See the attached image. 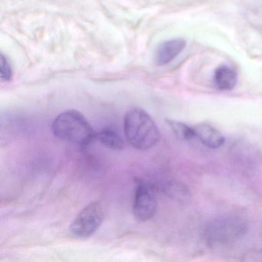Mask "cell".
<instances>
[{"instance_id": "obj_11", "label": "cell", "mask_w": 262, "mask_h": 262, "mask_svg": "<svg viewBox=\"0 0 262 262\" xmlns=\"http://www.w3.org/2000/svg\"><path fill=\"white\" fill-rule=\"evenodd\" d=\"M0 78L4 82L12 79L11 67L3 53L0 54Z\"/></svg>"}, {"instance_id": "obj_6", "label": "cell", "mask_w": 262, "mask_h": 262, "mask_svg": "<svg viewBox=\"0 0 262 262\" xmlns=\"http://www.w3.org/2000/svg\"><path fill=\"white\" fill-rule=\"evenodd\" d=\"M186 47L183 39H173L165 41L159 46L156 52L155 60L159 67L167 65L174 60Z\"/></svg>"}, {"instance_id": "obj_8", "label": "cell", "mask_w": 262, "mask_h": 262, "mask_svg": "<svg viewBox=\"0 0 262 262\" xmlns=\"http://www.w3.org/2000/svg\"><path fill=\"white\" fill-rule=\"evenodd\" d=\"M213 81L220 91H231L237 84V73L228 66H220L214 71Z\"/></svg>"}, {"instance_id": "obj_1", "label": "cell", "mask_w": 262, "mask_h": 262, "mask_svg": "<svg viewBox=\"0 0 262 262\" xmlns=\"http://www.w3.org/2000/svg\"><path fill=\"white\" fill-rule=\"evenodd\" d=\"M124 132L130 145L142 151L152 148L160 139V132L156 122L140 108H130L125 113Z\"/></svg>"}, {"instance_id": "obj_9", "label": "cell", "mask_w": 262, "mask_h": 262, "mask_svg": "<svg viewBox=\"0 0 262 262\" xmlns=\"http://www.w3.org/2000/svg\"><path fill=\"white\" fill-rule=\"evenodd\" d=\"M97 140L104 146L114 151H121L125 148L122 138L112 128H105L97 133Z\"/></svg>"}, {"instance_id": "obj_4", "label": "cell", "mask_w": 262, "mask_h": 262, "mask_svg": "<svg viewBox=\"0 0 262 262\" xmlns=\"http://www.w3.org/2000/svg\"><path fill=\"white\" fill-rule=\"evenodd\" d=\"M103 219V208L100 202H91L76 216L70 226V232L78 238H86L97 231Z\"/></svg>"}, {"instance_id": "obj_10", "label": "cell", "mask_w": 262, "mask_h": 262, "mask_svg": "<svg viewBox=\"0 0 262 262\" xmlns=\"http://www.w3.org/2000/svg\"><path fill=\"white\" fill-rule=\"evenodd\" d=\"M166 122L173 133L179 139L189 141L193 139H196L195 133H194L193 127L188 126V125L183 123V122L172 120V119H166Z\"/></svg>"}, {"instance_id": "obj_5", "label": "cell", "mask_w": 262, "mask_h": 262, "mask_svg": "<svg viewBox=\"0 0 262 262\" xmlns=\"http://www.w3.org/2000/svg\"><path fill=\"white\" fill-rule=\"evenodd\" d=\"M158 210V199L151 185L145 182L138 185L133 202L135 217L141 222H147L155 217Z\"/></svg>"}, {"instance_id": "obj_2", "label": "cell", "mask_w": 262, "mask_h": 262, "mask_svg": "<svg viewBox=\"0 0 262 262\" xmlns=\"http://www.w3.org/2000/svg\"><path fill=\"white\" fill-rule=\"evenodd\" d=\"M53 132L59 139L82 146L97 139V133L85 116L74 110H67L57 116L53 123Z\"/></svg>"}, {"instance_id": "obj_3", "label": "cell", "mask_w": 262, "mask_h": 262, "mask_svg": "<svg viewBox=\"0 0 262 262\" xmlns=\"http://www.w3.org/2000/svg\"><path fill=\"white\" fill-rule=\"evenodd\" d=\"M248 230L246 222L237 216H225L211 222L205 231V240L211 248L228 246L242 238Z\"/></svg>"}, {"instance_id": "obj_7", "label": "cell", "mask_w": 262, "mask_h": 262, "mask_svg": "<svg viewBox=\"0 0 262 262\" xmlns=\"http://www.w3.org/2000/svg\"><path fill=\"white\" fill-rule=\"evenodd\" d=\"M196 139L208 148L217 149L225 144V139L223 135L217 128L205 122L197 124L193 126Z\"/></svg>"}]
</instances>
